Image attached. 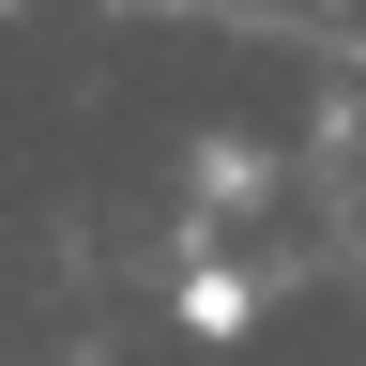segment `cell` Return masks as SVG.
<instances>
[{"mask_svg": "<svg viewBox=\"0 0 366 366\" xmlns=\"http://www.w3.org/2000/svg\"><path fill=\"white\" fill-rule=\"evenodd\" d=\"M244 320H259V290H244L229 259H199V274H183V336H244Z\"/></svg>", "mask_w": 366, "mask_h": 366, "instance_id": "1", "label": "cell"}, {"mask_svg": "<svg viewBox=\"0 0 366 366\" xmlns=\"http://www.w3.org/2000/svg\"><path fill=\"white\" fill-rule=\"evenodd\" d=\"M0 16H31V0H0Z\"/></svg>", "mask_w": 366, "mask_h": 366, "instance_id": "2", "label": "cell"}]
</instances>
